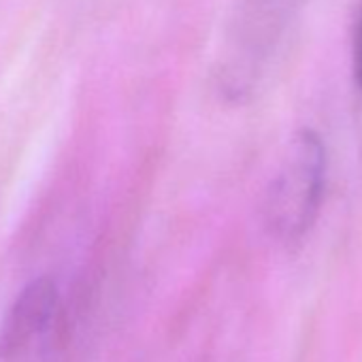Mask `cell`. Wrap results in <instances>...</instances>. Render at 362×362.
<instances>
[{
  "instance_id": "3",
  "label": "cell",
  "mask_w": 362,
  "mask_h": 362,
  "mask_svg": "<svg viewBox=\"0 0 362 362\" xmlns=\"http://www.w3.org/2000/svg\"><path fill=\"white\" fill-rule=\"evenodd\" d=\"M351 66H354V79L356 86L362 92V0L358 5L356 22H354V37H351Z\"/></svg>"
},
{
  "instance_id": "2",
  "label": "cell",
  "mask_w": 362,
  "mask_h": 362,
  "mask_svg": "<svg viewBox=\"0 0 362 362\" xmlns=\"http://www.w3.org/2000/svg\"><path fill=\"white\" fill-rule=\"evenodd\" d=\"M60 292L49 277L26 284L0 322V362H24L56 326Z\"/></svg>"
},
{
  "instance_id": "1",
  "label": "cell",
  "mask_w": 362,
  "mask_h": 362,
  "mask_svg": "<svg viewBox=\"0 0 362 362\" xmlns=\"http://www.w3.org/2000/svg\"><path fill=\"white\" fill-rule=\"evenodd\" d=\"M328 184V151L324 139L300 128L277 164L262 199V220L284 245L303 241L315 226Z\"/></svg>"
}]
</instances>
